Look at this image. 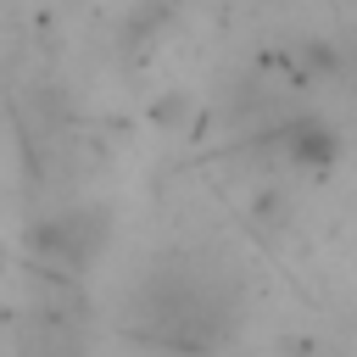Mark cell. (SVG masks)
I'll return each instance as SVG.
<instances>
[{
    "label": "cell",
    "mask_w": 357,
    "mask_h": 357,
    "mask_svg": "<svg viewBox=\"0 0 357 357\" xmlns=\"http://www.w3.org/2000/svg\"><path fill=\"white\" fill-rule=\"evenodd\" d=\"M284 151H290V162H301V167H324V162L335 156V134H329L324 123H290V128H284Z\"/></svg>",
    "instance_id": "1"
}]
</instances>
